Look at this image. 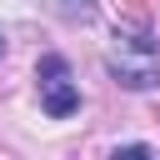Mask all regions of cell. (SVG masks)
I'll return each instance as SVG.
<instances>
[{
	"instance_id": "cell-1",
	"label": "cell",
	"mask_w": 160,
	"mask_h": 160,
	"mask_svg": "<svg viewBox=\"0 0 160 160\" xmlns=\"http://www.w3.org/2000/svg\"><path fill=\"white\" fill-rule=\"evenodd\" d=\"M40 110L55 115V120H65V115L80 110V85L70 80V65L60 55H45L40 60Z\"/></svg>"
}]
</instances>
